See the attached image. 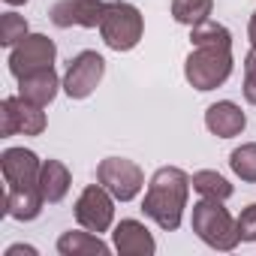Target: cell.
<instances>
[{"mask_svg": "<svg viewBox=\"0 0 256 256\" xmlns=\"http://www.w3.org/2000/svg\"><path fill=\"white\" fill-rule=\"evenodd\" d=\"M229 166H232V172H235L241 181L256 184V142H247V145L235 148V151L229 154Z\"/></svg>", "mask_w": 256, "mask_h": 256, "instance_id": "obj_20", "label": "cell"}, {"mask_svg": "<svg viewBox=\"0 0 256 256\" xmlns=\"http://www.w3.org/2000/svg\"><path fill=\"white\" fill-rule=\"evenodd\" d=\"M0 172H4L6 190H34L40 187L42 160L28 148H6L0 154Z\"/></svg>", "mask_w": 256, "mask_h": 256, "instance_id": "obj_10", "label": "cell"}, {"mask_svg": "<svg viewBox=\"0 0 256 256\" xmlns=\"http://www.w3.org/2000/svg\"><path fill=\"white\" fill-rule=\"evenodd\" d=\"M190 184H193V190L199 193V196H205V199H229L232 196V184L220 175V172H211V169H202V172H196L193 178H190Z\"/></svg>", "mask_w": 256, "mask_h": 256, "instance_id": "obj_19", "label": "cell"}, {"mask_svg": "<svg viewBox=\"0 0 256 256\" xmlns=\"http://www.w3.org/2000/svg\"><path fill=\"white\" fill-rule=\"evenodd\" d=\"M247 36H250V46L256 48V12L250 16V24H247Z\"/></svg>", "mask_w": 256, "mask_h": 256, "instance_id": "obj_25", "label": "cell"}, {"mask_svg": "<svg viewBox=\"0 0 256 256\" xmlns=\"http://www.w3.org/2000/svg\"><path fill=\"white\" fill-rule=\"evenodd\" d=\"M46 130V112L42 106L28 102L24 96H6L0 102V136H40Z\"/></svg>", "mask_w": 256, "mask_h": 256, "instance_id": "obj_7", "label": "cell"}, {"mask_svg": "<svg viewBox=\"0 0 256 256\" xmlns=\"http://www.w3.org/2000/svg\"><path fill=\"white\" fill-rule=\"evenodd\" d=\"M205 126H208L214 136H220V139H232V136H241V133H244L247 118H244V112H241L235 102L220 100V102L208 106V112H205Z\"/></svg>", "mask_w": 256, "mask_h": 256, "instance_id": "obj_13", "label": "cell"}, {"mask_svg": "<svg viewBox=\"0 0 256 256\" xmlns=\"http://www.w3.org/2000/svg\"><path fill=\"white\" fill-rule=\"evenodd\" d=\"M100 34H102V42L112 52H130V48L139 46V40L145 34V18L133 4L114 0V4H108V10L102 16Z\"/></svg>", "mask_w": 256, "mask_h": 256, "instance_id": "obj_4", "label": "cell"}, {"mask_svg": "<svg viewBox=\"0 0 256 256\" xmlns=\"http://www.w3.org/2000/svg\"><path fill=\"white\" fill-rule=\"evenodd\" d=\"M42 193L40 187L34 190H6V214L16 220H36L42 211Z\"/></svg>", "mask_w": 256, "mask_h": 256, "instance_id": "obj_17", "label": "cell"}, {"mask_svg": "<svg viewBox=\"0 0 256 256\" xmlns=\"http://www.w3.org/2000/svg\"><path fill=\"white\" fill-rule=\"evenodd\" d=\"M238 238L241 241H256V202L241 211V217H238Z\"/></svg>", "mask_w": 256, "mask_h": 256, "instance_id": "obj_23", "label": "cell"}, {"mask_svg": "<svg viewBox=\"0 0 256 256\" xmlns=\"http://www.w3.org/2000/svg\"><path fill=\"white\" fill-rule=\"evenodd\" d=\"M70 169L60 163V160H46L42 163V172H40V193L48 205H58L66 193H70Z\"/></svg>", "mask_w": 256, "mask_h": 256, "instance_id": "obj_15", "label": "cell"}, {"mask_svg": "<svg viewBox=\"0 0 256 256\" xmlns=\"http://www.w3.org/2000/svg\"><path fill=\"white\" fill-rule=\"evenodd\" d=\"M112 235H114V250L120 256H151L157 250L154 235L139 220H120Z\"/></svg>", "mask_w": 256, "mask_h": 256, "instance_id": "obj_12", "label": "cell"}, {"mask_svg": "<svg viewBox=\"0 0 256 256\" xmlns=\"http://www.w3.org/2000/svg\"><path fill=\"white\" fill-rule=\"evenodd\" d=\"M28 36V22L24 16L18 12H6L4 18H0V46H18L22 40Z\"/></svg>", "mask_w": 256, "mask_h": 256, "instance_id": "obj_21", "label": "cell"}, {"mask_svg": "<svg viewBox=\"0 0 256 256\" xmlns=\"http://www.w3.org/2000/svg\"><path fill=\"white\" fill-rule=\"evenodd\" d=\"M58 88H64V84H60L54 66H48V70H36V72L18 78V96H24V100L34 102V106H42V108L58 96Z\"/></svg>", "mask_w": 256, "mask_h": 256, "instance_id": "obj_14", "label": "cell"}, {"mask_svg": "<svg viewBox=\"0 0 256 256\" xmlns=\"http://www.w3.org/2000/svg\"><path fill=\"white\" fill-rule=\"evenodd\" d=\"M108 4L102 0H58L48 18L54 28H100Z\"/></svg>", "mask_w": 256, "mask_h": 256, "instance_id": "obj_11", "label": "cell"}, {"mask_svg": "<svg viewBox=\"0 0 256 256\" xmlns=\"http://www.w3.org/2000/svg\"><path fill=\"white\" fill-rule=\"evenodd\" d=\"M187 193H190V175L178 166H163L154 172V178L148 184L142 211L160 229L175 232L181 226V217L187 208Z\"/></svg>", "mask_w": 256, "mask_h": 256, "instance_id": "obj_2", "label": "cell"}, {"mask_svg": "<svg viewBox=\"0 0 256 256\" xmlns=\"http://www.w3.org/2000/svg\"><path fill=\"white\" fill-rule=\"evenodd\" d=\"M10 6H22V4H28V0H6Z\"/></svg>", "mask_w": 256, "mask_h": 256, "instance_id": "obj_26", "label": "cell"}, {"mask_svg": "<svg viewBox=\"0 0 256 256\" xmlns=\"http://www.w3.org/2000/svg\"><path fill=\"white\" fill-rule=\"evenodd\" d=\"M96 181L118 199V202H130L139 196L145 175L139 169V163L126 160V157H106L96 166Z\"/></svg>", "mask_w": 256, "mask_h": 256, "instance_id": "obj_5", "label": "cell"}, {"mask_svg": "<svg viewBox=\"0 0 256 256\" xmlns=\"http://www.w3.org/2000/svg\"><path fill=\"white\" fill-rule=\"evenodd\" d=\"M54 58H58V46L46 36V34H28L18 46H12V54H10V72L16 78H24L36 70H48L54 66Z\"/></svg>", "mask_w": 256, "mask_h": 256, "instance_id": "obj_6", "label": "cell"}, {"mask_svg": "<svg viewBox=\"0 0 256 256\" xmlns=\"http://www.w3.org/2000/svg\"><path fill=\"white\" fill-rule=\"evenodd\" d=\"M58 250L64 256H106L108 253V244L100 241L96 232L84 229V232H64L58 238Z\"/></svg>", "mask_w": 256, "mask_h": 256, "instance_id": "obj_16", "label": "cell"}, {"mask_svg": "<svg viewBox=\"0 0 256 256\" xmlns=\"http://www.w3.org/2000/svg\"><path fill=\"white\" fill-rule=\"evenodd\" d=\"M102 72H106V60L102 54L96 52H78L66 72H64V90L70 100H84L96 90V84L102 82Z\"/></svg>", "mask_w": 256, "mask_h": 256, "instance_id": "obj_8", "label": "cell"}, {"mask_svg": "<svg viewBox=\"0 0 256 256\" xmlns=\"http://www.w3.org/2000/svg\"><path fill=\"white\" fill-rule=\"evenodd\" d=\"M190 54L184 60V78L196 90H214L232 76V34L217 22L190 28Z\"/></svg>", "mask_w": 256, "mask_h": 256, "instance_id": "obj_1", "label": "cell"}, {"mask_svg": "<svg viewBox=\"0 0 256 256\" xmlns=\"http://www.w3.org/2000/svg\"><path fill=\"white\" fill-rule=\"evenodd\" d=\"M76 220L82 229L90 232H106L114 220V196L102 187V184H90L82 190L78 202H76Z\"/></svg>", "mask_w": 256, "mask_h": 256, "instance_id": "obj_9", "label": "cell"}, {"mask_svg": "<svg viewBox=\"0 0 256 256\" xmlns=\"http://www.w3.org/2000/svg\"><path fill=\"white\" fill-rule=\"evenodd\" d=\"M244 100L256 106V48H250L244 58Z\"/></svg>", "mask_w": 256, "mask_h": 256, "instance_id": "obj_22", "label": "cell"}, {"mask_svg": "<svg viewBox=\"0 0 256 256\" xmlns=\"http://www.w3.org/2000/svg\"><path fill=\"white\" fill-rule=\"evenodd\" d=\"M211 10H214V0H172V18L187 28L208 22Z\"/></svg>", "mask_w": 256, "mask_h": 256, "instance_id": "obj_18", "label": "cell"}, {"mask_svg": "<svg viewBox=\"0 0 256 256\" xmlns=\"http://www.w3.org/2000/svg\"><path fill=\"white\" fill-rule=\"evenodd\" d=\"M193 232L214 250H235L238 247V220L223 208V199H205L193 205Z\"/></svg>", "mask_w": 256, "mask_h": 256, "instance_id": "obj_3", "label": "cell"}, {"mask_svg": "<svg viewBox=\"0 0 256 256\" xmlns=\"http://www.w3.org/2000/svg\"><path fill=\"white\" fill-rule=\"evenodd\" d=\"M36 256V247H28V244H12L10 250H6V256Z\"/></svg>", "mask_w": 256, "mask_h": 256, "instance_id": "obj_24", "label": "cell"}]
</instances>
